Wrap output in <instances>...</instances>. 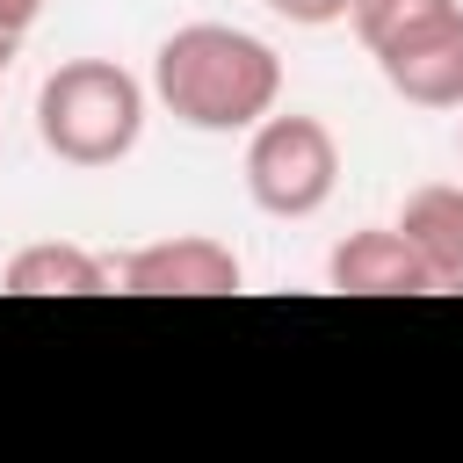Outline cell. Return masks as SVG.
Masks as SVG:
<instances>
[{"label":"cell","mask_w":463,"mask_h":463,"mask_svg":"<svg viewBox=\"0 0 463 463\" xmlns=\"http://www.w3.org/2000/svg\"><path fill=\"white\" fill-rule=\"evenodd\" d=\"M152 94L188 130H253L282 101V58L232 22H181L152 51Z\"/></svg>","instance_id":"cell-1"},{"label":"cell","mask_w":463,"mask_h":463,"mask_svg":"<svg viewBox=\"0 0 463 463\" xmlns=\"http://www.w3.org/2000/svg\"><path fill=\"white\" fill-rule=\"evenodd\" d=\"M36 137L65 166H116L145 137V87L116 58H65L36 87Z\"/></svg>","instance_id":"cell-2"},{"label":"cell","mask_w":463,"mask_h":463,"mask_svg":"<svg viewBox=\"0 0 463 463\" xmlns=\"http://www.w3.org/2000/svg\"><path fill=\"white\" fill-rule=\"evenodd\" d=\"M333 188H340V145L318 116L268 109L246 130V195H253V210L297 224V217H318L333 203Z\"/></svg>","instance_id":"cell-3"},{"label":"cell","mask_w":463,"mask_h":463,"mask_svg":"<svg viewBox=\"0 0 463 463\" xmlns=\"http://www.w3.org/2000/svg\"><path fill=\"white\" fill-rule=\"evenodd\" d=\"M239 282H246L239 253L224 239H203V232L152 239V246L116 260V289H130V297H232Z\"/></svg>","instance_id":"cell-4"},{"label":"cell","mask_w":463,"mask_h":463,"mask_svg":"<svg viewBox=\"0 0 463 463\" xmlns=\"http://www.w3.org/2000/svg\"><path fill=\"white\" fill-rule=\"evenodd\" d=\"M369 58H376V72H383V87L398 101H412V109H463V0L449 14H434V22H420L412 36L369 51Z\"/></svg>","instance_id":"cell-5"},{"label":"cell","mask_w":463,"mask_h":463,"mask_svg":"<svg viewBox=\"0 0 463 463\" xmlns=\"http://www.w3.org/2000/svg\"><path fill=\"white\" fill-rule=\"evenodd\" d=\"M326 282L347 289V297H434V268L412 253V239L398 224L347 232L326 260Z\"/></svg>","instance_id":"cell-6"},{"label":"cell","mask_w":463,"mask_h":463,"mask_svg":"<svg viewBox=\"0 0 463 463\" xmlns=\"http://www.w3.org/2000/svg\"><path fill=\"white\" fill-rule=\"evenodd\" d=\"M398 232L412 239V253L434 268V289H463V188L456 181H427L405 195Z\"/></svg>","instance_id":"cell-7"},{"label":"cell","mask_w":463,"mask_h":463,"mask_svg":"<svg viewBox=\"0 0 463 463\" xmlns=\"http://www.w3.org/2000/svg\"><path fill=\"white\" fill-rule=\"evenodd\" d=\"M0 282H7L14 297H94V289H116V268L94 260V253L72 246V239H36V246H22V253L7 260Z\"/></svg>","instance_id":"cell-8"},{"label":"cell","mask_w":463,"mask_h":463,"mask_svg":"<svg viewBox=\"0 0 463 463\" xmlns=\"http://www.w3.org/2000/svg\"><path fill=\"white\" fill-rule=\"evenodd\" d=\"M449 7H456V0H354L347 22H354V36H362V51H383V43L412 36L420 22L449 14Z\"/></svg>","instance_id":"cell-9"},{"label":"cell","mask_w":463,"mask_h":463,"mask_svg":"<svg viewBox=\"0 0 463 463\" xmlns=\"http://www.w3.org/2000/svg\"><path fill=\"white\" fill-rule=\"evenodd\" d=\"M282 22H297V29H326V22H347V7L354 0H268Z\"/></svg>","instance_id":"cell-10"},{"label":"cell","mask_w":463,"mask_h":463,"mask_svg":"<svg viewBox=\"0 0 463 463\" xmlns=\"http://www.w3.org/2000/svg\"><path fill=\"white\" fill-rule=\"evenodd\" d=\"M36 14H43V0H0V29H7V36H29Z\"/></svg>","instance_id":"cell-11"},{"label":"cell","mask_w":463,"mask_h":463,"mask_svg":"<svg viewBox=\"0 0 463 463\" xmlns=\"http://www.w3.org/2000/svg\"><path fill=\"white\" fill-rule=\"evenodd\" d=\"M14 51H22V36H7V29H0V72L14 65Z\"/></svg>","instance_id":"cell-12"},{"label":"cell","mask_w":463,"mask_h":463,"mask_svg":"<svg viewBox=\"0 0 463 463\" xmlns=\"http://www.w3.org/2000/svg\"><path fill=\"white\" fill-rule=\"evenodd\" d=\"M456 145H463V130H456Z\"/></svg>","instance_id":"cell-13"}]
</instances>
